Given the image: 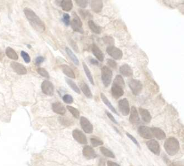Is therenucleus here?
<instances>
[{
  "mask_svg": "<svg viewBox=\"0 0 184 166\" xmlns=\"http://www.w3.org/2000/svg\"><path fill=\"white\" fill-rule=\"evenodd\" d=\"M105 165H106L105 160H104V158H101V159L99 160L98 166H105Z\"/></svg>",
  "mask_w": 184,
  "mask_h": 166,
  "instance_id": "51",
  "label": "nucleus"
},
{
  "mask_svg": "<svg viewBox=\"0 0 184 166\" xmlns=\"http://www.w3.org/2000/svg\"><path fill=\"white\" fill-rule=\"evenodd\" d=\"M164 149L170 156H175L178 153L180 146L178 140L175 137H169L164 143Z\"/></svg>",
  "mask_w": 184,
  "mask_h": 166,
  "instance_id": "2",
  "label": "nucleus"
},
{
  "mask_svg": "<svg viewBox=\"0 0 184 166\" xmlns=\"http://www.w3.org/2000/svg\"><path fill=\"white\" fill-rule=\"evenodd\" d=\"M88 26L92 32L96 34H100L101 33V27L99 26L98 24H95L92 20H89L88 21Z\"/></svg>",
  "mask_w": 184,
  "mask_h": 166,
  "instance_id": "27",
  "label": "nucleus"
},
{
  "mask_svg": "<svg viewBox=\"0 0 184 166\" xmlns=\"http://www.w3.org/2000/svg\"><path fill=\"white\" fill-rule=\"evenodd\" d=\"M129 121L132 124H137L140 122L139 116L137 109L135 106H132L131 109L130 115L129 117Z\"/></svg>",
  "mask_w": 184,
  "mask_h": 166,
  "instance_id": "16",
  "label": "nucleus"
},
{
  "mask_svg": "<svg viewBox=\"0 0 184 166\" xmlns=\"http://www.w3.org/2000/svg\"><path fill=\"white\" fill-rule=\"evenodd\" d=\"M165 159H166V160H165V162L169 165V166H184L183 162H171L166 158V157H165Z\"/></svg>",
  "mask_w": 184,
  "mask_h": 166,
  "instance_id": "43",
  "label": "nucleus"
},
{
  "mask_svg": "<svg viewBox=\"0 0 184 166\" xmlns=\"http://www.w3.org/2000/svg\"><path fill=\"white\" fill-rule=\"evenodd\" d=\"M106 52L109 55L115 60H120L123 57V53L121 50L114 46H110L107 47Z\"/></svg>",
  "mask_w": 184,
  "mask_h": 166,
  "instance_id": "6",
  "label": "nucleus"
},
{
  "mask_svg": "<svg viewBox=\"0 0 184 166\" xmlns=\"http://www.w3.org/2000/svg\"><path fill=\"white\" fill-rule=\"evenodd\" d=\"M63 21L66 26H68L70 24V16L68 13L63 15Z\"/></svg>",
  "mask_w": 184,
  "mask_h": 166,
  "instance_id": "41",
  "label": "nucleus"
},
{
  "mask_svg": "<svg viewBox=\"0 0 184 166\" xmlns=\"http://www.w3.org/2000/svg\"><path fill=\"white\" fill-rule=\"evenodd\" d=\"M126 135H127V136H128V138H129L133 142H134V144H135L139 149H140V146L139 143L138 142V141H137L135 137H134L132 135L129 134L128 132H126Z\"/></svg>",
  "mask_w": 184,
  "mask_h": 166,
  "instance_id": "45",
  "label": "nucleus"
},
{
  "mask_svg": "<svg viewBox=\"0 0 184 166\" xmlns=\"http://www.w3.org/2000/svg\"><path fill=\"white\" fill-rule=\"evenodd\" d=\"M10 64L13 71L19 75H25L27 74V69L22 64L16 61H12Z\"/></svg>",
  "mask_w": 184,
  "mask_h": 166,
  "instance_id": "13",
  "label": "nucleus"
},
{
  "mask_svg": "<svg viewBox=\"0 0 184 166\" xmlns=\"http://www.w3.org/2000/svg\"><path fill=\"white\" fill-rule=\"evenodd\" d=\"M27 46H28V47H29V48H31V46H30V45H29V44H28V45H27Z\"/></svg>",
  "mask_w": 184,
  "mask_h": 166,
  "instance_id": "53",
  "label": "nucleus"
},
{
  "mask_svg": "<svg viewBox=\"0 0 184 166\" xmlns=\"http://www.w3.org/2000/svg\"><path fill=\"white\" fill-rule=\"evenodd\" d=\"M91 7L94 12L98 13L101 12L103 9V2L100 0L92 1L91 3Z\"/></svg>",
  "mask_w": 184,
  "mask_h": 166,
  "instance_id": "20",
  "label": "nucleus"
},
{
  "mask_svg": "<svg viewBox=\"0 0 184 166\" xmlns=\"http://www.w3.org/2000/svg\"><path fill=\"white\" fill-rule=\"evenodd\" d=\"M69 43H70V44L73 50H74L76 52L79 53V47H78V46H77L76 43L74 40H72V39L69 41Z\"/></svg>",
  "mask_w": 184,
  "mask_h": 166,
  "instance_id": "46",
  "label": "nucleus"
},
{
  "mask_svg": "<svg viewBox=\"0 0 184 166\" xmlns=\"http://www.w3.org/2000/svg\"><path fill=\"white\" fill-rule=\"evenodd\" d=\"M101 80L105 87H107L110 86L113 78V72L107 66H104L101 71Z\"/></svg>",
  "mask_w": 184,
  "mask_h": 166,
  "instance_id": "3",
  "label": "nucleus"
},
{
  "mask_svg": "<svg viewBox=\"0 0 184 166\" xmlns=\"http://www.w3.org/2000/svg\"><path fill=\"white\" fill-rule=\"evenodd\" d=\"M148 149L154 154L159 156L160 154V146L159 142L154 139L149 140L146 142Z\"/></svg>",
  "mask_w": 184,
  "mask_h": 166,
  "instance_id": "9",
  "label": "nucleus"
},
{
  "mask_svg": "<svg viewBox=\"0 0 184 166\" xmlns=\"http://www.w3.org/2000/svg\"><path fill=\"white\" fill-rule=\"evenodd\" d=\"M24 12L27 20H29L30 24L34 29L40 33L45 31L46 29L45 23L36 15L33 9L26 7L24 9Z\"/></svg>",
  "mask_w": 184,
  "mask_h": 166,
  "instance_id": "1",
  "label": "nucleus"
},
{
  "mask_svg": "<svg viewBox=\"0 0 184 166\" xmlns=\"http://www.w3.org/2000/svg\"><path fill=\"white\" fill-rule=\"evenodd\" d=\"M72 16L73 18L71 22L70 23L72 28L75 32H79L82 34L84 33V31L82 28V22L80 18L79 17L75 12H72Z\"/></svg>",
  "mask_w": 184,
  "mask_h": 166,
  "instance_id": "4",
  "label": "nucleus"
},
{
  "mask_svg": "<svg viewBox=\"0 0 184 166\" xmlns=\"http://www.w3.org/2000/svg\"><path fill=\"white\" fill-rule=\"evenodd\" d=\"M72 136L75 140L80 144L86 145L88 143L86 136L82 131L78 129H75L72 131Z\"/></svg>",
  "mask_w": 184,
  "mask_h": 166,
  "instance_id": "11",
  "label": "nucleus"
},
{
  "mask_svg": "<svg viewBox=\"0 0 184 166\" xmlns=\"http://www.w3.org/2000/svg\"><path fill=\"white\" fill-rule=\"evenodd\" d=\"M21 57L24 59V61L26 63H29L31 61L30 55L27 53L25 52L24 50H22L21 52Z\"/></svg>",
  "mask_w": 184,
  "mask_h": 166,
  "instance_id": "40",
  "label": "nucleus"
},
{
  "mask_svg": "<svg viewBox=\"0 0 184 166\" xmlns=\"http://www.w3.org/2000/svg\"><path fill=\"white\" fill-rule=\"evenodd\" d=\"M138 133L140 136L145 139H151L153 137L151 128L146 126H140L138 128Z\"/></svg>",
  "mask_w": 184,
  "mask_h": 166,
  "instance_id": "8",
  "label": "nucleus"
},
{
  "mask_svg": "<svg viewBox=\"0 0 184 166\" xmlns=\"http://www.w3.org/2000/svg\"><path fill=\"white\" fill-rule=\"evenodd\" d=\"M83 156L87 160H92L97 157L98 155L91 146H85L82 149Z\"/></svg>",
  "mask_w": 184,
  "mask_h": 166,
  "instance_id": "14",
  "label": "nucleus"
},
{
  "mask_svg": "<svg viewBox=\"0 0 184 166\" xmlns=\"http://www.w3.org/2000/svg\"><path fill=\"white\" fill-rule=\"evenodd\" d=\"M60 67H61V69L63 71V73H64V74H65L67 76H68L71 79L75 78V74L74 72L69 66L65 65V64H63L62 65H61Z\"/></svg>",
  "mask_w": 184,
  "mask_h": 166,
  "instance_id": "23",
  "label": "nucleus"
},
{
  "mask_svg": "<svg viewBox=\"0 0 184 166\" xmlns=\"http://www.w3.org/2000/svg\"><path fill=\"white\" fill-rule=\"evenodd\" d=\"M113 84L116 85L120 87L124 88L125 87V81L121 75H117L113 82Z\"/></svg>",
  "mask_w": 184,
  "mask_h": 166,
  "instance_id": "32",
  "label": "nucleus"
},
{
  "mask_svg": "<svg viewBox=\"0 0 184 166\" xmlns=\"http://www.w3.org/2000/svg\"><path fill=\"white\" fill-rule=\"evenodd\" d=\"M60 6L63 11H70L73 8V3L71 0H63L61 1Z\"/></svg>",
  "mask_w": 184,
  "mask_h": 166,
  "instance_id": "24",
  "label": "nucleus"
},
{
  "mask_svg": "<svg viewBox=\"0 0 184 166\" xmlns=\"http://www.w3.org/2000/svg\"><path fill=\"white\" fill-rule=\"evenodd\" d=\"M41 89L42 92L46 95L48 96H52L54 95V85L50 81L45 80L42 82Z\"/></svg>",
  "mask_w": 184,
  "mask_h": 166,
  "instance_id": "10",
  "label": "nucleus"
},
{
  "mask_svg": "<svg viewBox=\"0 0 184 166\" xmlns=\"http://www.w3.org/2000/svg\"><path fill=\"white\" fill-rule=\"evenodd\" d=\"M119 72L125 77H131L133 76V70L128 64H124L120 67Z\"/></svg>",
  "mask_w": 184,
  "mask_h": 166,
  "instance_id": "17",
  "label": "nucleus"
},
{
  "mask_svg": "<svg viewBox=\"0 0 184 166\" xmlns=\"http://www.w3.org/2000/svg\"><path fill=\"white\" fill-rule=\"evenodd\" d=\"M37 73H39L40 76H43L44 78H50L49 73H48V71L45 69L44 68H39L37 69Z\"/></svg>",
  "mask_w": 184,
  "mask_h": 166,
  "instance_id": "36",
  "label": "nucleus"
},
{
  "mask_svg": "<svg viewBox=\"0 0 184 166\" xmlns=\"http://www.w3.org/2000/svg\"><path fill=\"white\" fill-rule=\"evenodd\" d=\"M107 63L111 68H113V69H116L117 66L116 61L111 59H107Z\"/></svg>",
  "mask_w": 184,
  "mask_h": 166,
  "instance_id": "44",
  "label": "nucleus"
},
{
  "mask_svg": "<svg viewBox=\"0 0 184 166\" xmlns=\"http://www.w3.org/2000/svg\"><path fill=\"white\" fill-rule=\"evenodd\" d=\"M103 41H104L105 43L109 44L110 46H113L115 44V40L114 39L110 36H105L103 38Z\"/></svg>",
  "mask_w": 184,
  "mask_h": 166,
  "instance_id": "39",
  "label": "nucleus"
},
{
  "mask_svg": "<svg viewBox=\"0 0 184 166\" xmlns=\"http://www.w3.org/2000/svg\"><path fill=\"white\" fill-rule=\"evenodd\" d=\"M75 2L78 6L83 9L88 6V1L86 0H76Z\"/></svg>",
  "mask_w": 184,
  "mask_h": 166,
  "instance_id": "42",
  "label": "nucleus"
},
{
  "mask_svg": "<svg viewBox=\"0 0 184 166\" xmlns=\"http://www.w3.org/2000/svg\"><path fill=\"white\" fill-rule=\"evenodd\" d=\"M91 50H92L93 54L95 55L96 58L98 59L99 61H104V53L101 51V50L98 47V46H96L95 44H92Z\"/></svg>",
  "mask_w": 184,
  "mask_h": 166,
  "instance_id": "22",
  "label": "nucleus"
},
{
  "mask_svg": "<svg viewBox=\"0 0 184 166\" xmlns=\"http://www.w3.org/2000/svg\"><path fill=\"white\" fill-rule=\"evenodd\" d=\"M63 100L66 104H72V102H74V98H72V96L71 95H69V94L64 95L63 97Z\"/></svg>",
  "mask_w": 184,
  "mask_h": 166,
  "instance_id": "38",
  "label": "nucleus"
},
{
  "mask_svg": "<svg viewBox=\"0 0 184 166\" xmlns=\"http://www.w3.org/2000/svg\"><path fill=\"white\" fill-rule=\"evenodd\" d=\"M79 13L81 16V17L82 18L83 20H88V19L90 20V18H91L92 17V15L87 10H84V9H80L79 10Z\"/></svg>",
  "mask_w": 184,
  "mask_h": 166,
  "instance_id": "35",
  "label": "nucleus"
},
{
  "mask_svg": "<svg viewBox=\"0 0 184 166\" xmlns=\"http://www.w3.org/2000/svg\"><path fill=\"white\" fill-rule=\"evenodd\" d=\"M139 113L143 121L146 123H150L152 119V116L150 112L144 108H139Z\"/></svg>",
  "mask_w": 184,
  "mask_h": 166,
  "instance_id": "21",
  "label": "nucleus"
},
{
  "mask_svg": "<svg viewBox=\"0 0 184 166\" xmlns=\"http://www.w3.org/2000/svg\"><path fill=\"white\" fill-rule=\"evenodd\" d=\"M65 80L68 86L70 87V88H71L75 93L80 94V89H79V87H77V85L76 84V83L73 80H72L71 79H69L67 78H65Z\"/></svg>",
  "mask_w": 184,
  "mask_h": 166,
  "instance_id": "30",
  "label": "nucleus"
},
{
  "mask_svg": "<svg viewBox=\"0 0 184 166\" xmlns=\"http://www.w3.org/2000/svg\"><path fill=\"white\" fill-rule=\"evenodd\" d=\"M101 98L104 104L106 105L108 108L110 109L111 111H113L114 114H116L117 115H119L117 111H116V109L114 108V106L112 105V104L109 101V100L107 99V97L105 96V95L104 93H101Z\"/></svg>",
  "mask_w": 184,
  "mask_h": 166,
  "instance_id": "25",
  "label": "nucleus"
},
{
  "mask_svg": "<svg viewBox=\"0 0 184 166\" xmlns=\"http://www.w3.org/2000/svg\"><path fill=\"white\" fill-rule=\"evenodd\" d=\"M80 125L83 131L87 134H91L93 132V126L89 120L86 117L81 116L80 117Z\"/></svg>",
  "mask_w": 184,
  "mask_h": 166,
  "instance_id": "12",
  "label": "nucleus"
},
{
  "mask_svg": "<svg viewBox=\"0 0 184 166\" xmlns=\"http://www.w3.org/2000/svg\"><path fill=\"white\" fill-rule=\"evenodd\" d=\"M90 63L92 64V65H98V61L96 60L95 59L91 58L90 59Z\"/></svg>",
  "mask_w": 184,
  "mask_h": 166,
  "instance_id": "52",
  "label": "nucleus"
},
{
  "mask_svg": "<svg viewBox=\"0 0 184 166\" xmlns=\"http://www.w3.org/2000/svg\"><path fill=\"white\" fill-rule=\"evenodd\" d=\"M66 52L69 58L76 65H79V59L76 57V55H75L74 53L71 50H70L68 47H66L65 48Z\"/></svg>",
  "mask_w": 184,
  "mask_h": 166,
  "instance_id": "28",
  "label": "nucleus"
},
{
  "mask_svg": "<svg viewBox=\"0 0 184 166\" xmlns=\"http://www.w3.org/2000/svg\"><path fill=\"white\" fill-rule=\"evenodd\" d=\"M151 130L154 137H156L157 140H163L166 138V134L162 129L154 127L151 128Z\"/></svg>",
  "mask_w": 184,
  "mask_h": 166,
  "instance_id": "19",
  "label": "nucleus"
},
{
  "mask_svg": "<svg viewBox=\"0 0 184 166\" xmlns=\"http://www.w3.org/2000/svg\"><path fill=\"white\" fill-rule=\"evenodd\" d=\"M105 113H106V114L107 115L108 117L110 119V120H111L112 122L115 123V124H118V123H117V120L115 119V117H114V116H113L112 114H111L110 113H109V111H106Z\"/></svg>",
  "mask_w": 184,
  "mask_h": 166,
  "instance_id": "47",
  "label": "nucleus"
},
{
  "mask_svg": "<svg viewBox=\"0 0 184 166\" xmlns=\"http://www.w3.org/2000/svg\"><path fill=\"white\" fill-rule=\"evenodd\" d=\"M107 164L108 166H120V165H119L118 163L113 162L111 161V160H108Z\"/></svg>",
  "mask_w": 184,
  "mask_h": 166,
  "instance_id": "50",
  "label": "nucleus"
},
{
  "mask_svg": "<svg viewBox=\"0 0 184 166\" xmlns=\"http://www.w3.org/2000/svg\"><path fill=\"white\" fill-rule=\"evenodd\" d=\"M118 108L123 116H128L130 112L129 102L126 98L120 99L118 102Z\"/></svg>",
  "mask_w": 184,
  "mask_h": 166,
  "instance_id": "7",
  "label": "nucleus"
},
{
  "mask_svg": "<svg viewBox=\"0 0 184 166\" xmlns=\"http://www.w3.org/2000/svg\"><path fill=\"white\" fill-rule=\"evenodd\" d=\"M59 121H60V123L64 125L68 126L70 125V121H68V120L65 118L61 117L59 119Z\"/></svg>",
  "mask_w": 184,
  "mask_h": 166,
  "instance_id": "49",
  "label": "nucleus"
},
{
  "mask_svg": "<svg viewBox=\"0 0 184 166\" xmlns=\"http://www.w3.org/2000/svg\"><path fill=\"white\" fill-rule=\"evenodd\" d=\"M90 141L92 144L93 147H98V146H101L104 144V142L101 140L98 139L96 138H91L90 139Z\"/></svg>",
  "mask_w": 184,
  "mask_h": 166,
  "instance_id": "37",
  "label": "nucleus"
},
{
  "mask_svg": "<svg viewBox=\"0 0 184 166\" xmlns=\"http://www.w3.org/2000/svg\"><path fill=\"white\" fill-rule=\"evenodd\" d=\"M52 109L54 113L61 115H64L66 111L65 106L59 102L53 103L52 104Z\"/></svg>",
  "mask_w": 184,
  "mask_h": 166,
  "instance_id": "18",
  "label": "nucleus"
},
{
  "mask_svg": "<svg viewBox=\"0 0 184 166\" xmlns=\"http://www.w3.org/2000/svg\"><path fill=\"white\" fill-rule=\"evenodd\" d=\"M82 66H83V70L85 73L86 74V76L87 77V78L89 79V82L91 84L94 85V79L92 77V74L91 73V71L89 69V67H87V65H86L85 63L82 62Z\"/></svg>",
  "mask_w": 184,
  "mask_h": 166,
  "instance_id": "31",
  "label": "nucleus"
},
{
  "mask_svg": "<svg viewBox=\"0 0 184 166\" xmlns=\"http://www.w3.org/2000/svg\"><path fill=\"white\" fill-rule=\"evenodd\" d=\"M100 151L102 153V154L104 155L105 157L112 158H115V154L113 153V152L109 150V149H106L105 147H100Z\"/></svg>",
  "mask_w": 184,
  "mask_h": 166,
  "instance_id": "33",
  "label": "nucleus"
},
{
  "mask_svg": "<svg viewBox=\"0 0 184 166\" xmlns=\"http://www.w3.org/2000/svg\"><path fill=\"white\" fill-rule=\"evenodd\" d=\"M111 92L113 98L115 99H119L124 94V88L113 84L111 89Z\"/></svg>",
  "mask_w": 184,
  "mask_h": 166,
  "instance_id": "15",
  "label": "nucleus"
},
{
  "mask_svg": "<svg viewBox=\"0 0 184 166\" xmlns=\"http://www.w3.org/2000/svg\"><path fill=\"white\" fill-rule=\"evenodd\" d=\"M6 54L9 58L11 59L12 60H17L18 59V56L17 53L15 52V50L12 49L11 47H8L6 48Z\"/></svg>",
  "mask_w": 184,
  "mask_h": 166,
  "instance_id": "29",
  "label": "nucleus"
},
{
  "mask_svg": "<svg viewBox=\"0 0 184 166\" xmlns=\"http://www.w3.org/2000/svg\"><path fill=\"white\" fill-rule=\"evenodd\" d=\"M80 86L81 90L83 92V94L87 98L91 99L92 98V93L88 85L86 84L85 83H82L80 84Z\"/></svg>",
  "mask_w": 184,
  "mask_h": 166,
  "instance_id": "26",
  "label": "nucleus"
},
{
  "mask_svg": "<svg viewBox=\"0 0 184 166\" xmlns=\"http://www.w3.org/2000/svg\"><path fill=\"white\" fill-rule=\"evenodd\" d=\"M44 61H45V59L43 57L39 56L35 59V64L37 65H40L41 63H42Z\"/></svg>",
  "mask_w": 184,
  "mask_h": 166,
  "instance_id": "48",
  "label": "nucleus"
},
{
  "mask_svg": "<svg viewBox=\"0 0 184 166\" xmlns=\"http://www.w3.org/2000/svg\"><path fill=\"white\" fill-rule=\"evenodd\" d=\"M66 108L74 117L76 119H79L80 117V112L76 108H74L71 106H68V105L67 106Z\"/></svg>",
  "mask_w": 184,
  "mask_h": 166,
  "instance_id": "34",
  "label": "nucleus"
},
{
  "mask_svg": "<svg viewBox=\"0 0 184 166\" xmlns=\"http://www.w3.org/2000/svg\"><path fill=\"white\" fill-rule=\"evenodd\" d=\"M128 84L134 95H139L143 90V84L137 79H131L128 83Z\"/></svg>",
  "mask_w": 184,
  "mask_h": 166,
  "instance_id": "5",
  "label": "nucleus"
}]
</instances>
